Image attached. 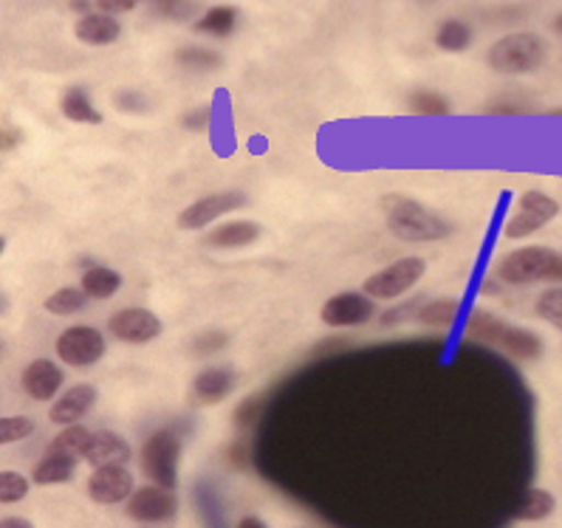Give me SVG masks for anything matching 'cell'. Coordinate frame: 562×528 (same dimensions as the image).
<instances>
[{
	"label": "cell",
	"mask_w": 562,
	"mask_h": 528,
	"mask_svg": "<svg viewBox=\"0 0 562 528\" xmlns=\"http://www.w3.org/2000/svg\"><path fill=\"white\" fill-rule=\"evenodd\" d=\"M382 210L387 229L407 244H432V240H443L452 235L450 221L436 215L418 201L404 199V195H387L382 201Z\"/></svg>",
	"instance_id": "obj_1"
},
{
	"label": "cell",
	"mask_w": 562,
	"mask_h": 528,
	"mask_svg": "<svg viewBox=\"0 0 562 528\" xmlns=\"http://www.w3.org/2000/svg\"><path fill=\"white\" fill-rule=\"evenodd\" d=\"M467 334L481 342H490L495 348H501L503 353H509L512 359H522V362H531V359L542 357V339L537 337L535 330L517 328V325L506 323V319L495 317L490 311H472L470 319H467Z\"/></svg>",
	"instance_id": "obj_2"
},
{
	"label": "cell",
	"mask_w": 562,
	"mask_h": 528,
	"mask_svg": "<svg viewBox=\"0 0 562 528\" xmlns=\"http://www.w3.org/2000/svg\"><path fill=\"white\" fill-rule=\"evenodd\" d=\"M546 57H549V46L540 34L517 32L497 41L486 54V63H490L492 71L515 74L517 77V74L537 71L546 63Z\"/></svg>",
	"instance_id": "obj_3"
},
{
	"label": "cell",
	"mask_w": 562,
	"mask_h": 528,
	"mask_svg": "<svg viewBox=\"0 0 562 528\" xmlns=\"http://www.w3.org/2000/svg\"><path fill=\"white\" fill-rule=\"evenodd\" d=\"M560 251L549 246H522L497 263V278L509 285L537 283V280H554Z\"/></svg>",
	"instance_id": "obj_4"
},
{
	"label": "cell",
	"mask_w": 562,
	"mask_h": 528,
	"mask_svg": "<svg viewBox=\"0 0 562 528\" xmlns=\"http://www.w3.org/2000/svg\"><path fill=\"white\" fill-rule=\"evenodd\" d=\"M557 215H560V204H557V199H551L549 192L526 190L520 199H517V212L506 221L503 235L509 240L531 238V235L540 232L542 226H549Z\"/></svg>",
	"instance_id": "obj_5"
},
{
	"label": "cell",
	"mask_w": 562,
	"mask_h": 528,
	"mask_svg": "<svg viewBox=\"0 0 562 528\" xmlns=\"http://www.w3.org/2000/svg\"><path fill=\"white\" fill-rule=\"evenodd\" d=\"M427 263L424 258H402L396 263H391L387 269L376 271L373 278L364 280V294L373 300H393L402 297L404 291H411L418 280L424 278Z\"/></svg>",
	"instance_id": "obj_6"
},
{
	"label": "cell",
	"mask_w": 562,
	"mask_h": 528,
	"mask_svg": "<svg viewBox=\"0 0 562 528\" xmlns=\"http://www.w3.org/2000/svg\"><path fill=\"white\" fill-rule=\"evenodd\" d=\"M181 441L170 429H159L156 436L147 438L145 449H142V463L145 472L159 483V486L172 488L176 486V467H179Z\"/></svg>",
	"instance_id": "obj_7"
},
{
	"label": "cell",
	"mask_w": 562,
	"mask_h": 528,
	"mask_svg": "<svg viewBox=\"0 0 562 528\" xmlns=\"http://www.w3.org/2000/svg\"><path fill=\"white\" fill-rule=\"evenodd\" d=\"M57 357L71 368H88L105 357V337L91 325H74L57 337Z\"/></svg>",
	"instance_id": "obj_8"
},
{
	"label": "cell",
	"mask_w": 562,
	"mask_h": 528,
	"mask_svg": "<svg viewBox=\"0 0 562 528\" xmlns=\"http://www.w3.org/2000/svg\"><path fill=\"white\" fill-rule=\"evenodd\" d=\"M244 204L246 199L240 192H212V195H204V199H199L195 204L187 206V210H181L176 224L184 232H199L204 226H210L212 221H218L221 215H226V212L240 210Z\"/></svg>",
	"instance_id": "obj_9"
},
{
	"label": "cell",
	"mask_w": 562,
	"mask_h": 528,
	"mask_svg": "<svg viewBox=\"0 0 562 528\" xmlns=\"http://www.w3.org/2000/svg\"><path fill=\"white\" fill-rule=\"evenodd\" d=\"M108 330L120 342L145 345L161 334V319L147 308H122L108 319Z\"/></svg>",
	"instance_id": "obj_10"
},
{
	"label": "cell",
	"mask_w": 562,
	"mask_h": 528,
	"mask_svg": "<svg viewBox=\"0 0 562 528\" xmlns=\"http://www.w3.org/2000/svg\"><path fill=\"white\" fill-rule=\"evenodd\" d=\"M176 508L179 501L165 486H142L127 497V517L136 523H165L176 515Z\"/></svg>",
	"instance_id": "obj_11"
},
{
	"label": "cell",
	"mask_w": 562,
	"mask_h": 528,
	"mask_svg": "<svg viewBox=\"0 0 562 528\" xmlns=\"http://www.w3.org/2000/svg\"><path fill=\"white\" fill-rule=\"evenodd\" d=\"M373 297L359 294V291H342L337 297H331L323 305L319 317L331 328H353V325H364L373 317Z\"/></svg>",
	"instance_id": "obj_12"
},
{
	"label": "cell",
	"mask_w": 562,
	"mask_h": 528,
	"mask_svg": "<svg viewBox=\"0 0 562 528\" xmlns=\"http://www.w3.org/2000/svg\"><path fill=\"white\" fill-rule=\"evenodd\" d=\"M136 488H133L131 469L125 467H102L93 469V475L88 478V495L93 503L102 506H113V503L127 501Z\"/></svg>",
	"instance_id": "obj_13"
},
{
	"label": "cell",
	"mask_w": 562,
	"mask_h": 528,
	"mask_svg": "<svg viewBox=\"0 0 562 528\" xmlns=\"http://www.w3.org/2000/svg\"><path fill=\"white\" fill-rule=\"evenodd\" d=\"M97 402V387L93 384H74L71 390H66L57 402L48 409V418L52 424H63V427H71V424L80 422L88 409Z\"/></svg>",
	"instance_id": "obj_14"
},
{
	"label": "cell",
	"mask_w": 562,
	"mask_h": 528,
	"mask_svg": "<svg viewBox=\"0 0 562 528\" xmlns=\"http://www.w3.org/2000/svg\"><path fill=\"white\" fill-rule=\"evenodd\" d=\"M86 461L93 469L102 467H125L131 461V447L122 436L111 432V429H100V432H91V443H88Z\"/></svg>",
	"instance_id": "obj_15"
},
{
	"label": "cell",
	"mask_w": 562,
	"mask_h": 528,
	"mask_svg": "<svg viewBox=\"0 0 562 528\" xmlns=\"http://www.w3.org/2000/svg\"><path fill=\"white\" fill-rule=\"evenodd\" d=\"M63 387V370L52 359H34L23 370V390L34 402H48Z\"/></svg>",
	"instance_id": "obj_16"
},
{
	"label": "cell",
	"mask_w": 562,
	"mask_h": 528,
	"mask_svg": "<svg viewBox=\"0 0 562 528\" xmlns=\"http://www.w3.org/2000/svg\"><path fill=\"white\" fill-rule=\"evenodd\" d=\"M74 32H77V41L86 43V46H111V43L120 41L122 26L111 14L88 12L82 14Z\"/></svg>",
	"instance_id": "obj_17"
},
{
	"label": "cell",
	"mask_w": 562,
	"mask_h": 528,
	"mask_svg": "<svg viewBox=\"0 0 562 528\" xmlns=\"http://www.w3.org/2000/svg\"><path fill=\"white\" fill-rule=\"evenodd\" d=\"M232 387H235V370L224 368V364L201 370L199 377H195V382H192V393H195V398L204 404L224 402L232 393Z\"/></svg>",
	"instance_id": "obj_18"
},
{
	"label": "cell",
	"mask_w": 562,
	"mask_h": 528,
	"mask_svg": "<svg viewBox=\"0 0 562 528\" xmlns=\"http://www.w3.org/2000/svg\"><path fill=\"white\" fill-rule=\"evenodd\" d=\"M260 238V226L255 221H229L221 224L218 229H212L204 238L210 249H244V246L255 244Z\"/></svg>",
	"instance_id": "obj_19"
},
{
	"label": "cell",
	"mask_w": 562,
	"mask_h": 528,
	"mask_svg": "<svg viewBox=\"0 0 562 528\" xmlns=\"http://www.w3.org/2000/svg\"><path fill=\"white\" fill-rule=\"evenodd\" d=\"M60 111L74 125H100L102 122V113L91 105V100H88V93L82 88H68L63 93Z\"/></svg>",
	"instance_id": "obj_20"
},
{
	"label": "cell",
	"mask_w": 562,
	"mask_h": 528,
	"mask_svg": "<svg viewBox=\"0 0 562 528\" xmlns=\"http://www.w3.org/2000/svg\"><path fill=\"white\" fill-rule=\"evenodd\" d=\"M80 285L91 300H108L120 291L122 274L120 271H113L111 266H91V269L82 274Z\"/></svg>",
	"instance_id": "obj_21"
},
{
	"label": "cell",
	"mask_w": 562,
	"mask_h": 528,
	"mask_svg": "<svg viewBox=\"0 0 562 528\" xmlns=\"http://www.w3.org/2000/svg\"><path fill=\"white\" fill-rule=\"evenodd\" d=\"M74 458L68 456H57V452H48L37 467H34V483H41V486H54V483H66L71 481L74 469H77Z\"/></svg>",
	"instance_id": "obj_22"
},
{
	"label": "cell",
	"mask_w": 562,
	"mask_h": 528,
	"mask_svg": "<svg viewBox=\"0 0 562 528\" xmlns=\"http://www.w3.org/2000/svg\"><path fill=\"white\" fill-rule=\"evenodd\" d=\"M554 508H557V501L551 492H546V488H529L526 497L520 501V506H517L515 517L517 520L537 523L554 515Z\"/></svg>",
	"instance_id": "obj_23"
},
{
	"label": "cell",
	"mask_w": 562,
	"mask_h": 528,
	"mask_svg": "<svg viewBox=\"0 0 562 528\" xmlns=\"http://www.w3.org/2000/svg\"><path fill=\"white\" fill-rule=\"evenodd\" d=\"M88 443H91V432L86 427H80V424H71V427H66L60 436L54 438L48 452H57V456H68L74 461H80V458H86Z\"/></svg>",
	"instance_id": "obj_24"
},
{
	"label": "cell",
	"mask_w": 562,
	"mask_h": 528,
	"mask_svg": "<svg viewBox=\"0 0 562 528\" xmlns=\"http://www.w3.org/2000/svg\"><path fill=\"white\" fill-rule=\"evenodd\" d=\"M88 294L80 289H74V285H68V289H60L54 291L52 297L46 300V311L48 314H54V317H71V314H80V311H86V303H88Z\"/></svg>",
	"instance_id": "obj_25"
},
{
	"label": "cell",
	"mask_w": 562,
	"mask_h": 528,
	"mask_svg": "<svg viewBox=\"0 0 562 528\" xmlns=\"http://www.w3.org/2000/svg\"><path fill=\"white\" fill-rule=\"evenodd\" d=\"M238 26V9L235 7H215L195 23L201 34H212V37H229Z\"/></svg>",
	"instance_id": "obj_26"
},
{
	"label": "cell",
	"mask_w": 562,
	"mask_h": 528,
	"mask_svg": "<svg viewBox=\"0 0 562 528\" xmlns=\"http://www.w3.org/2000/svg\"><path fill=\"white\" fill-rule=\"evenodd\" d=\"M176 63H179L181 68H187V71H218L221 54L212 52V48L206 46H184L176 52Z\"/></svg>",
	"instance_id": "obj_27"
},
{
	"label": "cell",
	"mask_w": 562,
	"mask_h": 528,
	"mask_svg": "<svg viewBox=\"0 0 562 528\" xmlns=\"http://www.w3.org/2000/svg\"><path fill=\"white\" fill-rule=\"evenodd\" d=\"M436 46L443 52H467L472 46V29L463 21H443L436 32Z\"/></svg>",
	"instance_id": "obj_28"
},
{
	"label": "cell",
	"mask_w": 562,
	"mask_h": 528,
	"mask_svg": "<svg viewBox=\"0 0 562 528\" xmlns=\"http://www.w3.org/2000/svg\"><path fill=\"white\" fill-rule=\"evenodd\" d=\"M458 311H461V303H458V300H432V303L422 305V311H418V323L443 328V325L456 323Z\"/></svg>",
	"instance_id": "obj_29"
},
{
	"label": "cell",
	"mask_w": 562,
	"mask_h": 528,
	"mask_svg": "<svg viewBox=\"0 0 562 528\" xmlns=\"http://www.w3.org/2000/svg\"><path fill=\"white\" fill-rule=\"evenodd\" d=\"M411 111L418 113V116H447L450 102L436 91H416L411 93Z\"/></svg>",
	"instance_id": "obj_30"
},
{
	"label": "cell",
	"mask_w": 562,
	"mask_h": 528,
	"mask_svg": "<svg viewBox=\"0 0 562 528\" xmlns=\"http://www.w3.org/2000/svg\"><path fill=\"white\" fill-rule=\"evenodd\" d=\"M537 317L562 330V289L542 291L540 300H537Z\"/></svg>",
	"instance_id": "obj_31"
},
{
	"label": "cell",
	"mask_w": 562,
	"mask_h": 528,
	"mask_svg": "<svg viewBox=\"0 0 562 528\" xmlns=\"http://www.w3.org/2000/svg\"><path fill=\"white\" fill-rule=\"evenodd\" d=\"M150 3L167 21H187L199 12V0H150Z\"/></svg>",
	"instance_id": "obj_32"
},
{
	"label": "cell",
	"mask_w": 562,
	"mask_h": 528,
	"mask_svg": "<svg viewBox=\"0 0 562 528\" xmlns=\"http://www.w3.org/2000/svg\"><path fill=\"white\" fill-rule=\"evenodd\" d=\"M34 432V422L26 416H7L0 418V441L3 443H14L23 441Z\"/></svg>",
	"instance_id": "obj_33"
},
{
	"label": "cell",
	"mask_w": 562,
	"mask_h": 528,
	"mask_svg": "<svg viewBox=\"0 0 562 528\" xmlns=\"http://www.w3.org/2000/svg\"><path fill=\"white\" fill-rule=\"evenodd\" d=\"M29 492V481L21 472H3L0 475V503H18Z\"/></svg>",
	"instance_id": "obj_34"
},
{
	"label": "cell",
	"mask_w": 562,
	"mask_h": 528,
	"mask_svg": "<svg viewBox=\"0 0 562 528\" xmlns=\"http://www.w3.org/2000/svg\"><path fill=\"white\" fill-rule=\"evenodd\" d=\"M226 334L221 330H206V334H199V337L192 339V353L195 357H210V353H218V350L226 348Z\"/></svg>",
	"instance_id": "obj_35"
},
{
	"label": "cell",
	"mask_w": 562,
	"mask_h": 528,
	"mask_svg": "<svg viewBox=\"0 0 562 528\" xmlns=\"http://www.w3.org/2000/svg\"><path fill=\"white\" fill-rule=\"evenodd\" d=\"M260 409H263V398H244L235 409V424L238 427H249V424L258 422Z\"/></svg>",
	"instance_id": "obj_36"
},
{
	"label": "cell",
	"mask_w": 562,
	"mask_h": 528,
	"mask_svg": "<svg viewBox=\"0 0 562 528\" xmlns=\"http://www.w3.org/2000/svg\"><path fill=\"white\" fill-rule=\"evenodd\" d=\"M212 122V108L210 105H199V108H192L190 113H184V120H181V125L187 127V131L192 133H201L206 131Z\"/></svg>",
	"instance_id": "obj_37"
},
{
	"label": "cell",
	"mask_w": 562,
	"mask_h": 528,
	"mask_svg": "<svg viewBox=\"0 0 562 528\" xmlns=\"http://www.w3.org/2000/svg\"><path fill=\"white\" fill-rule=\"evenodd\" d=\"M113 100H116V105L127 113H145L147 111V100L142 97L139 91H120L116 97H113Z\"/></svg>",
	"instance_id": "obj_38"
},
{
	"label": "cell",
	"mask_w": 562,
	"mask_h": 528,
	"mask_svg": "<svg viewBox=\"0 0 562 528\" xmlns=\"http://www.w3.org/2000/svg\"><path fill=\"white\" fill-rule=\"evenodd\" d=\"M139 3H142V0H97V7H100L105 14L131 12V9H136Z\"/></svg>",
	"instance_id": "obj_39"
},
{
	"label": "cell",
	"mask_w": 562,
	"mask_h": 528,
	"mask_svg": "<svg viewBox=\"0 0 562 528\" xmlns=\"http://www.w3.org/2000/svg\"><path fill=\"white\" fill-rule=\"evenodd\" d=\"M238 528H269V526H266V523L260 520V517H255V515H246V517H240Z\"/></svg>",
	"instance_id": "obj_40"
},
{
	"label": "cell",
	"mask_w": 562,
	"mask_h": 528,
	"mask_svg": "<svg viewBox=\"0 0 562 528\" xmlns=\"http://www.w3.org/2000/svg\"><path fill=\"white\" fill-rule=\"evenodd\" d=\"M0 528H34V526L29 520H23V517H7V520L0 523Z\"/></svg>",
	"instance_id": "obj_41"
},
{
	"label": "cell",
	"mask_w": 562,
	"mask_h": 528,
	"mask_svg": "<svg viewBox=\"0 0 562 528\" xmlns=\"http://www.w3.org/2000/svg\"><path fill=\"white\" fill-rule=\"evenodd\" d=\"M86 7H88V0H71V9H77V12H86Z\"/></svg>",
	"instance_id": "obj_42"
},
{
	"label": "cell",
	"mask_w": 562,
	"mask_h": 528,
	"mask_svg": "<svg viewBox=\"0 0 562 528\" xmlns=\"http://www.w3.org/2000/svg\"><path fill=\"white\" fill-rule=\"evenodd\" d=\"M554 280H562V255H560V263H557V271H554Z\"/></svg>",
	"instance_id": "obj_43"
},
{
	"label": "cell",
	"mask_w": 562,
	"mask_h": 528,
	"mask_svg": "<svg viewBox=\"0 0 562 528\" xmlns=\"http://www.w3.org/2000/svg\"><path fill=\"white\" fill-rule=\"evenodd\" d=\"M554 29H557V32H560V34H562V14H557V21H554Z\"/></svg>",
	"instance_id": "obj_44"
}]
</instances>
